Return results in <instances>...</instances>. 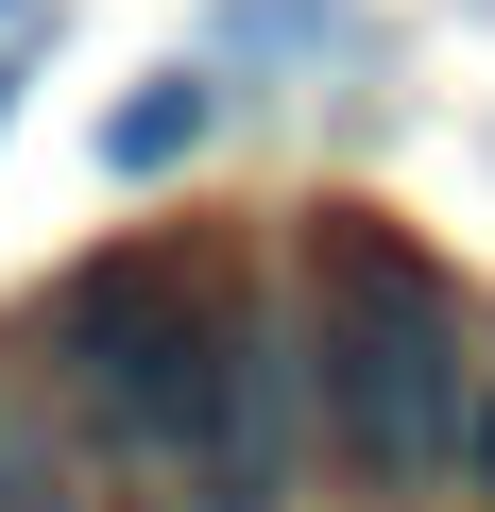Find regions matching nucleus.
<instances>
[{
    "instance_id": "7ed1b4c3",
    "label": "nucleus",
    "mask_w": 495,
    "mask_h": 512,
    "mask_svg": "<svg viewBox=\"0 0 495 512\" xmlns=\"http://www.w3.org/2000/svg\"><path fill=\"white\" fill-rule=\"evenodd\" d=\"M308 410H325V325L239 308V325H222V410H205V495H222V512H274Z\"/></svg>"
},
{
    "instance_id": "f03ea898",
    "label": "nucleus",
    "mask_w": 495,
    "mask_h": 512,
    "mask_svg": "<svg viewBox=\"0 0 495 512\" xmlns=\"http://www.w3.org/2000/svg\"><path fill=\"white\" fill-rule=\"evenodd\" d=\"M222 291L188 274V256H86V274L52 291V359L86 393L103 444L137 461H205V410H222Z\"/></svg>"
},
{
    "instance_id": "20e7f679",
    "label": "nucleus",
    "mask_w": 495,
    "mask_h": 512,
    "mask_svg": "<svg viewBox=\"0 0 495 512\" xmlns=\"http://www.w3.org/2000/svg\"><path fill=\"white\" fill-rule=\"evenodd\" d=\"M205 137H222V86H205V69H154V86L103 120V171H120V188H154V171H188Z\"/></svg>"
},
{
    "instance_id": "423d86ee",
    "label": "nucleus",
    "mask_w": 495,
    "mask_h": 512,
    "mask_svg": "<svg viewBox=\"0 0 495 512\" xmlns=\"http://www.w3.org/2000/svg\"><path fill=\"white\" fill-rule=\"evenodd\" d=\"M0 103H18V69H0Z\"/></svg>"
},
{
    "instance_id": "39448f33",
    "label": "nucleus",
    "mask_w": 495,
    "mask_h": 512,
    "mask_svg": "<svg viewBox=\"0 0 495 512\" xmlns=\"http://www.w3.org/2000/svg\"><path fill=\"white\" fill-rule=\"evenodd\" d=\"M461 461H478V495H495V393H478V444H461Z\"/></svg>"
},
{
    "instance_id": "f257e3e1",
    "label": "nucleus",
    "mask_w": 495,
    "mask_h": 512,
    "mask_svg": "<svg viewBox=\"0 0 495 512\" xmlns=\"http://www.w3.org/2000/svg\"><path fill=\"white\" fill-rule=\"evenodd\" d=\"M461 359H478V325H461V291L427 256L393 222H325V427H342V461L376 495H427L478 444Z\"/></svg>"
}]
</instances>
